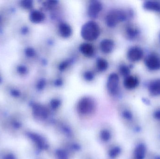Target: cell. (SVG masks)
Masks as SVG:
<instances>
[{
    "mask_svg": "<svg viewBox=\"0 0 160 159\" xmlns=\"http://www.w3.org/2000/svg\"><path fill=\"white\" fill-rule=\"evenodd\" d=\"M99 26L96 22L90 21L85 23L81 28V34L84 40L93 41L96 40L100 35Z\"/></svg>",
    "mask_w": 160,
    "mask_h": 159,
    "instance_id": "obj_1",
    "label": "cell"
},
{
    "mask_svg": "<svg viewBox=\"0 0 160 159\" xmlns=\"http://www.w3.org/2000/svg\"><path fill=\"white\" fill-rule=\"evenodd\" d=\"M127 15L125 12L119 10L111 11L107 15L105 18L107 25L110 28H113L119 22L125 21Z\"/></svg>",
    "mask_w": 160,
    "mask_h": 159,
    "instance_id": "obj_2",
    "label": "cell"
},
{
    "mask_svg": "<svg viewBox=\"0 0 160 159\" xmlns=\"http://www.w3.org/2000/svg\"><path fill=\"white\" fill-rule=\"evenodd\" d=\"M95 107L94 101L90 97H83L77 105V110L80 114L88 115L93 112Z\"/></svg>",
    "mask_w": 160,
    "mask_h": 159,
    "instance_id": "obj_3",
    "label": "cell"
},
{
    "mask_svg": "<svg viewBox=\"0 0 160 159\" xmlns=\"http://www.w3.org/2000/svg\"><path fill=\"white\" fill-rule=\"evenodd\" d=\"M119 81V77L117 74L113 73L109 75L107 82V88L111 94L114 95L117 93Z\"/></svg>",
    "mask_w": 160,
    "mask_h": 159,
    "instance_id": "obj_4",
    "label": "cell"
},
{
    "mask_svg": "<svg viewBox=\"0 0 160 159\" xmlns=\"http://www.w3.org/2000/svg\"><path fill=\"white\" fill-rule=\"evenodd\" d=\"M103 9V5L100 1H92L91 2L88 9L89 17L92 19L97 18Z\"/></svg>",
    "mask_w": 160,
    "mask_h": 159,
    "instance_id": "obj_5",
    "label": "cell"
},
{
    "mask_svg": "<svg viewBox=\"0 0 160 159\" xmlns=\"http://www.w3.org/2000/svg\"><path fill=\"white\" fill-rule=\"evenodd\" d=\"M143 56V50L138 47H132L128 51V58L131 61L136 62L140 60Z\"/></svg>",
    "mask_w": 160,
    "mask_h": 159,
    "instance_id": "obj_6",
    "label": "cell"
},
{
    "mask_svg": "<svg viewBox=\"0 0 160 159\" xmlns=\"http://www.w3.org/2000/svg\"><path fill=\"white\" fill-rule=\"evenodd\" d=\"M145 63L150 70L156 71L160 69V59L154 55L149 56L145 60Z\"/></svg>",
    "mask_w": 160,
    "mask_h": 159,
    "instance_id": "obj_7",
    "label": "cell"
},
{
    "mask_svg": "<svg viewBox=\"0 0 160 159\" xmlns=\"http://www.w3.org/2000/svg\"><path fill=\"white\" fill-rule=\"evenodd\" d=\"M114 43L110 39H105L102 40L100 44V48L102 52L106 54L111 53L114 49Z\"/></svg>",
    "mask_w": 160,
    "mask_h": 159,
    "instance_id": "obj_8",
    "label": "cell"
},
{
    "mask_svg": "<svg viewBox=\"0 0 160 159\" xmlns=\"http://www.w3.org/2000/svg\"><path fill=\"white\" fill-rule=\"evenodd\" d=\"M59 30L60 36L64 38H68L71 36L72 29L67 23H62L59 25Z\"/></svg>",
    "mask_w": 160,
    "mask_h": 159,
    "instance_id": "obj_9",
    "label": "cell"
},
{
    "mask_svg": "<svg viewBox=\"0 0 160 159\" xmlns=\"http://www.w3.org/2000/svg\"><path fill=\"white\" fill-rule=\"evenodd\" d=\"M79 50L83 55L87 57H91L94 53V48L91 44L83 43L80 45Z\"/></svg>",
    "mask_w": 160,
    "mask_h": 159,
    "instance_id": "obj_10",
    "label": "cell"
},
{
    "mask_svg": "<svg viewBox=\"0 0 160 159\" xmlns=\"http://www.w3.org/2000/svg\"><path fill=\"white\" fill-rule=\"evenodd\" d=\"M138 83L139 81L137 78L132 76H128L126 77L124 81L125 87L130 90L136 88Z\"/></svg>",
    "mask_w": 160,
    "mask_h": 159,
    "instance_id": "obj_11",
    "label": "cell"
},
{
    "mask_svg": "<svg viewBox=\"0 0 160 159\" xmlns=\"http://www.w3.org/2000/svg\"><path fill=\"white\" fill-rule=\"evenodd\" d=\"M149 90L153 95H160V80L152 82L149 85Z\"/></svg>",
    "mask_w": 160,
    "mask_h": 159,
    "instance_id": "obj_12",
    "label": "cell"
},
{
    "mask_svg": "<svg viewBox=\"0 0 160 159\" xmlns=\"http://www.w3.org/2000/svg\"><path fill=\"white\" fill-rule=\"evenodd\" d=\"M143 6L146 10L149 11H160V3L158 2H145Z\"/></svg>",
    "mask_w": 160,
    "mask_h": 159,
    "instance_id": "obj_13",
    "label": "cell"
},
{
    "mask_svg": "<svg viewBox=\"0 0 160 159\" xmlns=\"http://www.w3.org/2000/svg\"><path fill=\"white\" fill-rule=\"evenodd\" d=\"M45 15L38 11H34L31 15V19L34 23H38L42 22L45 19Z\"/></svg>",
    "mask_w": 160,
    "mask_h": 159,
    "instance_id": "obj_14",
    "label": "cell"
},
{
    "mask_svg": "<svg viewBox=\"0 0 160 159\" xmlns=\"http://www.w3.org/2000/svg\"><path fill=\"white\" fill-rule=\"evenodd\" d=\"M97 70L100 71H104L108 67V63L104 59L99 58L96 62Z\"/></svg>",
    "mask_w": 160,
    "mask_h": 159,
    "instance_id": "obj_15",
    "label": "cell"
},
{
    "mask_svg": "<svg viewBox=\"0 0 160 159\" xmlns=\"http://www.w3.org/2000/svg\"><path fill=\"white\" fill-rule=\"evenodd\" d=\"M146 149L143 145H140L136 148L135 155L137 159H142L145 156Z\"/></svg>",
    "mask_w": 160,
    "mask_h": 159,
    "instance_id": "obj_16",
    "label": "cell"
},
{
    "mask_svg": "<svg viewBox=\"0 0 160 159\" xmlns=\"http://www.w3.org/2000/svg\"><path fill=\"white\" fill-rule=\"evenodd\" d=\"M72 62V60L70 59L64 61L60 63L59 69L60 71H63L66 70L70 64H71Z\"/></svg>",
    "mask_w": 160,
    "mask_h": 159,
    "instance_id": "obj_17",
    "label": "cell"
},
{
    "mask_svg": "<svg viewBox=\"0 0 160 159\" xmlns=\"http://www.w3.org/2000/svg\"><path fill=\"white\" fill-rule=\"evenodd\" d=\"M119 72L122 76L127 77L129 76L130 71L128 67L125 65H122L119 68Z\"/></svg>",
    "mask_w": 160,
    "mask_h": 159,
    "instance_id": "obj_18",
    "label": "cell"
},
{
    "mask_svg": "<svg viewBox=\"0 0 160 159\" xmlns=\"http://www.w3.org/2000/svg\"><path fill=\"white\" fill-rule=\"evenodd\" d=\"M127 34L131 38L135 37L138 34V31L136 29L130 27L127 29Z\"/></svg>",
    "mask_w": 160,
    "mask_h": 159,
    "instance_id": "obj_19",
    "label": "cell"
},
{
    "mask_svg": "<svg viewBox=\"0 0 160 159\" xmlns=\"http://www.w3.org/2000/svg\"><path fill=\"white\" fill-rule=\"evenodd\" d=\"M84 79L88 81H91L94 78V74L91 71H87L84 73L83 75Z\"/></svg>",
    "mask_w": 160,
    "mask_h": 159,
    "instance_id": "obj_20",
    "label": "cell"
},
{
    "mask_svg": "<svg viewBox=\"0 0 160 159\" xmlns=\"http://www.w3.org/2000/svg\"><path fill=\"white\" fill-rule=\"evenodd\" d=\"M60 102L57 99H53L51 102V105L53 108L57 107L60 105Z\"/></svg>",
    "mask_w": 160,
    "mask_h": 159,
    "instance_id": "obj_21",
    "label": "cell"
},
{
    "mask_svg": "<svg viewBox=\"0 0 160 159\" xmlns=\"http://www.w3.org/2000/svg\"><path fill=\"white\" fill-rule=\"evenodd\" d=\"M45 85H46V81L44 80H42L38 84V88L40 89H43Z\"/></svg>",
    "mask_w": 160,
    "mask_h": 159,
    "instance_id": "obj_22",
    "label": "cell"
},
{
    "mask_svg": "<svg viewBox=\"0 0 160 159\" xmlns=\"http://www.w3.org/2000/svg\"><path fill=\"white\" fill-rule=\"evenodd\" d=\"M62 84H63V81H62V80H61V79H57L55 82V85H56V86H61Z\"/></svg>",
    "mask_w": 160,
    "mask_h": 159,
    "instance_id": "obj_23",
    "label": "cell"
},
{
    "mask_svg": "<svg viewBox=\"0 0 160 159\" xmlns=\"http://www.w3.org/2000/svg\"><path fill=\"white\" fill-rule=\"evenodd\" d=\"M155 116L157 119L160 120V110L156 111L155 114Z\"/></svg>",
    "mask_w": 160,
    "mask_h": 159,
    "instance_id": "obj_24",
    "label": "cell"
}]
</instances>
